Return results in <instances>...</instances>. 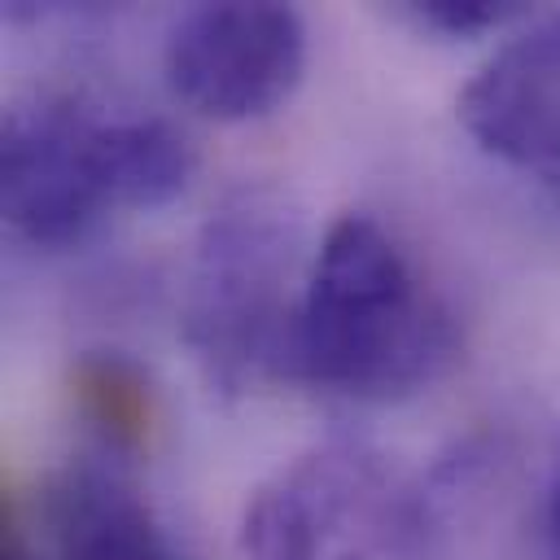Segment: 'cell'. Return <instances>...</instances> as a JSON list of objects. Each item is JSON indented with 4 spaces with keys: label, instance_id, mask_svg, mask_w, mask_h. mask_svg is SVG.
I'll return each mask as SVG.
<instances>
[{
    "label": "cell",
    "instance_id": "6da1fadb",
    "mask_svg": "<svg viewBox=\"0 0 560 560\" xmlns=\"http://www.w3.org/2000/svg\"><path fill=\"white\" fill-rule=\"evenodd\" d=\"M455 354L451 306L398 236L363 210L341 214L306 267L280 376L350 402H402Z\"/></svg>",
    "mask_w": 560,
    "mask_h": 560
},
{
    "label": "cell",
    "instance_id": "7a4b0ae2",
    "mask_svg": "<svg viewBox=\"0 0 560 560\" xmlns=\"http://www.w3.org/2000/svg\"><path fill=\"white\" fill-rule=\"evenodd\" d=\"M192 166V144L166 118L79 92L18 101L0 122V210L35 249L83 245L118 210L171 206Z\"/></svg>",
    "mask_w": 560,
    "mask_h": 560
},
{
    "label": "cell",
    "instance_id": "3957f363",
    "mask_svg": "<svg viewBox=\"0 0 560 560\" xmlns=\"http://www.w3.org/2000/svg\"><path fill=\"white\" fill-rule=\"evenodd\" d=\"M298 267L302 214L280 188H232L206 214L184 271L179 332L214 394L241 398L284 372V346L306 284Z\"/></svg>",
    "mask_w": 560,
    "mask_h": 560
},
{
    "label": "cell",
    "instance_id": "277c9868",
    "mask_svg": "<svg viewBox=\"0 0 560 560\" xmlns=\"http://www.w3.org/2000/svg\"><path fill=\"white\" fill-rule=\"evenodd\" d=\"M245 560H438L429 494L363 442L280 464L245 503Z\"/></svg>",
    "mask_w": 560,
    "mask_h": 560
},
{
    "label": "cell",
    "instance_id": "5b68a950",
    "mask_svg": "<svg viewBox=\"0 0 560 560\" xmlns=\"http://www.w3.org/2000/svg\"><path fill=\"white\" fill-rule=\"evenodd\" d=\"M171 92L214 122L276 114L306 74V22L276 0L192 4L162 48Z\"/></svg>",
    "mask_w": 560,
    "mask_h": 560
},
{
    "label": "cell",
    "instance_id": "8992f818",
    "mask_svg": "<svg viewBox=\"0 0 560 560\" xmlns=\"http://www.w3.org/2000/svg\"><path fill=\"white\" fill-rule=\"evenodd\" d=\"M481 153L560 206V4L534 9L455 96Z\"/></svg>",
    "mask_w": 560,
    "mask_h": 560
},
{
    "label": "cell",
    "instance_id": "52a82bcc",
    "mask_svg": "<svg viewBox=\"0 0 560 560\" xmlns=\"http://www.w3.org/2000/svg\"><path fill=\"white\" fill-rule=\"evenodd\" d=\"M52 560H179L127 459L88 451L44 486Z\"/></svg>",
    "mask_w": 560,
    "mask_h": 560
},
{
    "label": "cell",
    "instance_id": "ba28073f",
    "mask_svg": "<svg viewBox=\"0 0 560 560\" xmlns=\"http://www.w3.org/2000/svg\"><path fill=\"white\" fill-rule=\"evenodd\" d=\"M74 411L92 429L96 451L131 459L153 429V389L144 372L118 350H88L74 363Z\"/></svg>",
    "mask_w": 560,
    "mask_h": 560
},
{
    "label": "cell",
    "instance_id": "9c48e42d",
    "mask_svg": "<svg viewBox=\"0 0 560 560\" xmlns=\"http://www.w3.org/2000/svg\"><path fill=\"white\" fill-rule=\"evenodd\" d=\"M398 13L407 22H416L420 31L451 35V39H472V35L521 26L534 9H525L516 0H407Z\"/></svg>",
    "mask_w": 560,
    "mask_h": 560
},
{
    "label": "cell",
    "instance_id": "30bf717a",
    "mask_svg": "<svg viewBox=\"0 0 560 560\" xmlns=\"http://www.w3.org/2000/svg\"><path fill=\"white\" fill-rule=\"evenodd\" d=\"M538 547H542V560H560V455L551 459V472H547V486H542Z\"/></svg>",
    "mask_w": 560,
    "mask_h": 560
},
{
    "label": "cell",
    "instance_id": "8fae6325",
    "mask_svg": "<svg viewBox=\"0 0 560 560\" xmlns=\"http://www.w3.org/2000/svg\"><path fill=\"white\" fill-rule=\"evenodd\" d=\"M0 560H35L26 538H22V525L13 512H4V538H0Z\"/></svg>",
    "mask_w": 560,
    "mask_h": 560
}]
</instances>
